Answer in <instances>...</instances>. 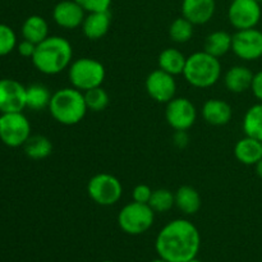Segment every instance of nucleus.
<instances>
[{"instance_id": "nucleus-33", "label": "nucleus", "mask_w": 262, "mask_h": 262, "mask_svg": "<svg viewBox=\"0 0 262 262\" xmlns=\"http://www.w3.org/2000/svg\"><path fill=\"white\" fill-rule=\"evenodd\" d=\"M36 46H37L36 43L23 38V41H20V42L17 45V50L18 53H19L22 56H25V58L32 59L33 54H35V50H36Z\"/></svg>"}, {"instance_id": "nucleus-22", "label": "nucleus", "mask_w": 262, "mask_h": 262, "mask_svg": "<svg viewBox=\"0 0 262 262\" xmlns=\"http://www.w3.org/2000/svg\"><path fill=\"white\" fill-rule=\"evenodd\" d=\"M176 206L186 215H194L201 209V196L196 188L191 186H182L174 193Z\"/></svg>"}, {"instance_id": "nucleus-2", "label": "nucleus", "mask_w": 262, "mask_h": 262, "mask_svg": "<svg viewBox=\"0 0 262 262\" xmlns=\"http://www.w3.org/2000/svg\"><path fill=\"white\" fill-rule=\"evenodd\" d=\"M73 59V48L67 38L61 36H49L37 43L32 63L40 73L55 76L69 68Z\"/></svg>"}, {"instance_id": "nucleus-36", "label": "nucleus", "mask_w": 262, "mask_h": 262, "mask_svg": "<svg viewBox=\"0 0 262 262\" xmlns=\"http://www.w3.org/2000/svg\"><path fill=\"white\" fill-rule=\"evenodd\" d=\"M255 168H256V173H257V176L260 177V178H262V159L257 164H256Z\"/></svg>"}, {"instance_id": "nucleus-17", "label": "nucleus", "mask_w": 262, "mask_h": 262, "mask_svg": "<svg viewBox=\"0 0 262 262\" xmlns=\"http://www.w3.org/2000/svg\"><path fill=\"white\" fill-rule=\"evenodd\" d=\"M110 25H112V15H110L109 10H106V12L89 13L84 17L81 27L83 35L89 40L96 41L104 37L109 32Z\"/></svg>"}, {"instance_id": "nucleus-30", "label": "nucleus", "mask_w": 262, "mask_h": 262, "mask_svg": "<svg viewBox=\"0 0 262 262\" xmlns=\"http://www.w3.org/2000/svg\"><path fill=\"white\" fill-rule=\"evenodd\" d=\"M17 48V36L12 27L0 23V56H5Z\"/></svg>"}, {"instance_id": "nucleus-4", "label": "nucleus", "mask_w": 262, "mask_h": 262, "mask_svg": "<svg viewBox=\"0 0 262 262\" xmlns=\"http://www.w3.org/2000/svg\"><path fill=\"white\" fill-rule=\"evenodd\" d=\"M183 76L191 86L196 89H207L216 83L222 76V64L205 50L191 54L187 58Z\"/></svg>"}, {"instance_id": "nucleus-27", "label": "nucleus", "mask_w": 262, "mask_h": 262, "mask_svg": "<svg viewBox=\"0 0 262 262\" xmlns=\"http://www.w3.org/2000/svg\"><path fill=\"white\" fill-rule=\"evenodd\" d=\"M194 33V25L189 22L183 15L171 22L169 26V36L171 41L177 43H186L192 38Z\"/></svg>"}, {"instance_id": "nucleus-38", "label": "nucleus", "mask_w": 262, "mask_h": 262, "mask_svg": "<svg viewBox=\"0 0 262 262\" xmlns=\"http://www.w3.org/2000/svg\"><path fill=\"white\" fill-rule=\"evenodd\" d=\"M187 262H202L201 260H199V258H193V260H189V261H187Z\"/></svg>"}, {"instance_id": "nucleus-9", "label": "nucleus", "mask_w": 262, "mask_h": 262, "mask_svg": "<svg viewBox=\"0 0 262 262\" xmlns=\"http://www.w3.org/2000/svg\"><path fill=\"white\" fill-rule=\"evenodd\" d=\"M261 15V4L256 0H232L228 9V19L237 31L255 28Z\"/></svg>"}, {"instance_id": "nucleus-19", "label": "nucleus", "mask_w": 262, "mask_h": 262, "mask_svg": "<svg viewBox=\"0 0 262 262\" xmlns=\"http://www.w3.org/2000/svg\"><path fill=\"white\" fill-rule=\"evenodd\" d=\"M234 156L241 164L255 166L262 159V142L246 136L235 143Z\"/></svg>"}, {"instance_id": "nucleus-11", "label": "nucleus", "mask_w": 262, "mask_h": 262, "mask_svg": "<svg viewBox=\"0 0 262 262\" xmlns=\"http://www.w3.org/2000/svg\"><path fill=\"white\" fill-rule=\"evenodd\" d=\"M165 118L174 130H188L196 122V106L187 97H174L166 104Z\"/></svg>"}, {"instance_id": "nucleus-20", "label": "nucleus", "mask_w": 262, "mask_h": 262, "mask_svg": "<svg viewBox=\"0 0 262 262\" xmlns=\"http://www.w3.org/2000/svg\"><path fill=\"white\" fill-rule=\"evenodd\" d=\"M187 56L181 50L174 48H168L159 54L158 64L159 68L163 69L166 73L171 76L183 74L184 67H186Z\"/></svg>"}, {"instance_id": "nucleus-3", "label": "nucleus", "mask_w": 262, "mask_h": 262, "mask_svg": "<svg viewBox=\"0 0 262 262\" xmlns=\"http://www.w3.org/2000/svg\"><path fill=\"white\" fill-rule=\"evenodd\" d=\"M87 110L84 94L74 87H64L55 91L49 104L51 117L63 125L78 124Z\"/></svg>"}, {"instance_id": "nucleus-8", "label": "nucleus", "mask_w": 262, "mask_h": 262, "mask_svg": "<svg viewBox=\"0 0 262 262\" xmlns=\"http://www.w3.org/2000/svg\"><path fill=\"white\" fill-rule=\"evenodd\" d=\"M31 137V124L22 112L0 115V141L8 147H20Z\"/></svg>"}, {"instance_id": "nucleus-37", "label": "nucleus", "mask_w": 262, "mask_h": 262, "mask_svg": "<svg viewBox=\"0 0 262 262\" xmlns=\"http://www.w3.org/2000/svg\"><path fill=\"white\" fill-rule=\"evenodd\" d=\"M150 262H169V261H166V260H164V258H155V260H152V261H150Z\"/></svg>"}, {"instance_id": "nucleus-39", "label": "nucleus", "mask_w": 262, "mask_h": 262, "mask_svg": "<svg viewBox=\"0 0 262 262\" xmlns=\"http://www.w3.org/2000/svg\"><path fill=\"white\" fill-rule=\"evenodd\" d=\"M101 262H114V261H112V260H104V261H101Z\"/></svg>"}, {"instance_id": "nucleus-35", "label": "nucleus", "mask_w": 262, "mask_h": 262, "mask_svg": "<svg viewBox=\"0 0 262 262\" xmlns=\"http://www.w3.org/2000/svg\"><path fill=\"white\" fill-rule=\"evenodd\" d=\"M173 142L174 145L178 148H184L189 142V137L187 130H176L173 136Z\"/></svg>"}, {"instance_id": "nucleus-6", "label": "nucleus", "mask_w": 262, "mask_h": 262, "mask_svg": "<svg viewBox=\"0 0 262 262\" xmlns=\"http://www.w3.org/2000/svg\"><path fill=\"white\" fill-rule=\"evenodd\" d=\"M155 222V211L147 204L130 202L118 214V225L129 235H141L147 232Z\"/></svg>"}, {"instance_id": "nucleus-15", "label": "nucleus", "mask_w": 262, "mask_h": 262, "mask_svg": "<svg viewBox=\"0 0 262 262\" xmlns=\"http://www.w3.org/2000/svg\"><path fill=\"white\" fill-rule=\"evenodd\" d=\"M216 10L215 0H183L182 14L194 26L206 25L212 19Z\"/></svg>"}, {"instance_id": "nucleus-12", "label": "nucleus", "mask_w": 262, "mask_h": 262, "mask_svg": "<svg viewBox=\"0 0 262 262\" xmlns=\"http://www.w3.org/2000/svg\"><path fill=\"white\" fill-rule=\"evenodd\" d=\"M146 91L156 102L168 104L177 94V82L174 76L160 68L152 71L146 78Z\"/></svg>"}, {"instance_id": "nucleus-13", "label": "nucleus", "mask_w": 262, "mask_h": 262, "mask_svg": "<svg viewBox=\"0 0 262 262\" xmlns=\"http://www.w3.org/2000/svg\"><path fill=\"white\" fill-rule=\"evenodd\" d=\"M26 90L27 87L17 79H0V113L23 112L26 107Z\"/></svg>"}, {"instance_id": "nucleus-21", "label": "nucleus", "mask_w": 262, "mask_h": 262, "mask_svg": "<svg viewBox=\"0 0 262 262\" xmlns=\"http://www.w3.org/2000/svg\"><path fill=\"white\" fill-rule=\"evenodd\" d=\"M22 36L25 40L33 43L42 42L49 36V25L46 19L41 15H30L22 25Z\"/></svg>"}, {"instance_id": "nucleus-32", "label": "nucleus", "mask_w": 262, "mask_h": 262, "mask_svg": "<svg viewBox=\"0 0 262 262\" xmlns=\"http://www.w3.org/2000/svg\"><path fill=\"white\" fill-rule=\"evenodd\" d=\"M152 189L146 184H138L133 189V201L138 202V204H147L150 202L151 196H152Z\"/></svg>"}, {"instance_id": "nucleus-24", "label": "nucleus", "mask_w": 262, "mask_h": 262, "mask_svg": "<svg viewBox=\"0 0 262 262\" xmlns=\"http://www.w3.org/2000/svg\"><path fill=\"white\" fill-rule=\"evenodd\" d=\"M242 127L246 136L262 142V102L252 105L246 112Z\"/></svg>"}, {"instance_id": "nucleus-29", "label": "nucleus", "mask_w": 262, "mask_h": 262, "mask_svg": "<svg viewBox=\"0 0 262 262\" xmlns=\"http://www.w3.org/2000/svg\"><path fill=\"white\" fill-rule=\"evenodd\" d=\"M83 94L84 100H86L87 109L91 110V112H102V110L106 109L110 102L109 94L101 86L89 90V91L83 92Z\"/></svg>"}, {"instance_id": "nucleus-7", "label": "nucleus", "mask_w": 262, "mask_h": 262, "mask_svg": "<svg viewBox=\"0 0 262 262\" xmlns=\"http://www.w3.org/2000/svg\"><path fill=\"white\" fill-rule=\"evenodd\" d=\"M87 193L95 204L113 206L122 199L123 186L117 177L109 173H100L89 181Z\"/></svg>"}, {"instance_id": "nucleus-10", "label": "nucleus", "mask_w": 262, "mask_h": 262, "mask_svg": "<svg viewBox=\"0 0 262 262\" xmlns=\"http://www.w3.org/2000/svg\"><path fill=\"white\" fill-rule=\"evenodd\" d=\"M232 51L245 61L262 58V31L258 28L235 31L233 35Z\"/></svg>"}, {"instance_id": "nucleus-14", "label": "nucleus", "mask_w": 262, "mask_h": 262, "mask_svg": "<svg viewBox=\"0 0 262 262\" xmlns=\"http://www.w3.org/2000/svg\"><path fill=\"white\" fill-rule=\"evenodd\" d=\"M86 12L74 0H61L54 7V22L64 30H76L83 23Z\"/></svg>"}, {"instance_id": "nucleus-28", "label": "nucleus", "mask_w": 262, "mask_h": 262, "mask_svg": "<svg viewBox=\"0 0 262 262\" xmlns=\"http://www.w3.org/2000/svg\"><path fill=\"white\" fill-rule=\"evenodd\" d=\"M176 205V196L166 188H159L152 192L148 206L155 212H166Z\"/></svg>"}, {"instance_id": "nucleus-5", "label": "nucleus", "mask_w": 262, "mask_h": 262, "mask_svg": "<svg viewBox=\"0 0 262 262\" xmlns=\"http://www.w3.org/2000/svg\"><path fill=\"white\" fill-rule=\"evenodd\" d=\"M105 76L106 72L101 61L92 58L77 59L72 61L68 68V77L72 87L82 92L101 86Z\"/></svg>"}, {"instance_id": "nucleus-26", "label": "nucleus", "mask_w": 262, "mask_h": 262, "mask_svg": "<svg viewBox=\"0 0 262 262\" xmlns=\"http://www.w3.org/2000/svg\"><path fill=\"white\" fill-rule=\"evenodd\" d=\"M23 147L26 155L32 160H42L53 152V143L45 136H31Z\"/></svg>"}, {"instance_id": "nucleus-18", "label": "nucleus", "mask_w": 262, "mask_h": 262, "mask_svg": "<svg viewBox=\"0 0 262 262\" xmlns=\"http://www.w3.org/2000/svg\"><path fill=\"white\" fill-rule=\"evenodd\" d=\"M253 76H255V73L247 67H230L224 76L225 87L233 94H243V92L251 90Z\"/></svg>"}, {"instance_id": "nucleus-23", "label": "nucleus", "mask_w": 262, "mask_h": 262, "mask_svg": "<svg viewBox=\"0 0 262 262\" xmlns=\"http://www.w3.org/2000/svg\"><path fill=\"white\" fill-rule=\"evenodd\" d=\"M232 42L233 35L227 31H214L205 38L204 50L215 58H220L232 50Z\"/></svg>"}, {"instance_id": "nucleus-34", "label": "nucleus", "mask_w": 262, "mask_h": 262, "mask_svg": "<svg viewBox=\"0 0 262 262\" xmlns=\"http://www.w3.org/2000/svg\"><path fill=\"white\" fill-rule=\"evenodd\" d=\"M251 91H252L253 96L258 100V102H262V71L257 72L253 76Z\"/></svg>"}, {"instance_id": "nucleus-16", "label": "nucleus", "mask_w": 262, "mask_h": 262, "mask_svg": "<svg viewBox=\"0 0 262 262\" xmlns=\"http://www.w3.org/2000/svg\"><path fill=\"white\" fill-rule=\"evenodd\" d=\"M202 117L209 124L222 127L232 120L233 109L224 100L210 99L202 106Z\"/></svg>"}, {"instance_id": "nucleus-31", "label": "nucleus", "mask_w": 262, "mask_h": 262, "mask_svg": "<svg viewBox=\"0 0 262 262\" xmlns=\"http://www.w3.org/2000/svg\"><path fill=\"white\" fill-rule=\"evenodd\" d=\"M78 3L86 13L106 12L112 5V0H74Z\"/></svg>"}, {"instance_id": "nucleus-40", "label": "nucleus", "mask_w": 262, "mask_h": 262, "mask_svg": "<svg viewBox=\"0 0 262 262\" xmlns=\"http://www.w3.org/2000/svg\"><path fill=\"white\" fill-rule=\"evenodd\" d=\"M256 2H258V3H260V4H261V3H262V0H256Z\"/></svg>"}, {"instance_id": "nucleus-1", "label": "nucleus", "mask_w": 262, "mask_h": 262, "mask_svg": "<svg viewBox=\"0 0 262 262\" xmlns=\"http://www.w3.org/2000/svg\"><path fill=\"white\" fill-rule=\"evenodd\" d=\"M201 235L193 223L176 219L161 228L155 239V250L160 258L169 262H187L197 257Z\"/></svg>"}, {"instance_id": "nucleus-25", "label": "nucleus", "mask_w": 262, "mask_h": 262, "mask_svg": "<svg viewBox=\"0 0 262 262\" xmlns=\"http://www.w3.org/2000/svg\"><path fill=\"white\" fill-rule=\"evenodd\" d=\"M51 96L53 94H50L48 87L43 84H31L26 90V107L36 112L49 107Z\"/></svg>"}]
</instances>
